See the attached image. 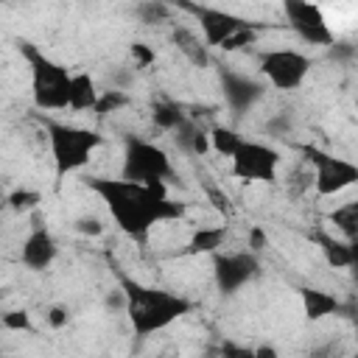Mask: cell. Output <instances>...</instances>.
Instances as JSON below:
<instances>
[{"label":"cell","instance_id":"7c38bea8","mask_svg":"<svg viewBox=\"0 0 358 358\" xmlns=\"http://www.w3.org/2000/svg\"><path fill=\"white\" fill-rule=\"evenodd\" d=\"M221 90H224L227 106L235 115L249 112L268 92L263 78H255V76H246V73H235V70H221Z\"/></svg>","mask_w":358,"mask_h":358},{"label":"cell","instance_id":"8992f818","mask_svg":"<svg viewBox=\"0 0 358 358\" xmlns=\"http://www.w3.org/2000/svg\"><path fill=\"white\" fill-rule=\"evenodd\" d=\"M302 154L310 165V187L316 190V196H338L358 182V165L352 159L322 151L319 145H302Z\"/></svg>","mask_w":358,"mask_h":358},{"label":"cell","instance_id":"4316f807","mask_svg":"<svg viewBox=\"0 0 358 358\" xmlns=\"http://www.w3.org/2000/svg\"><path fill=\"white\" fill-rule=\"evenodd\" d=\"M131 59H134V67L143 70V67H151V64H154L157 53H154L145 42H131Z\"/></svg>","mask_w":358,"mask_h":358},{"label":"cell","instance_id":"4fadbf2b","mask_svg":"<svg viewBox=\"0 0 358 358\" xmlns=\"http://www.w3.org/2000/svg\"><path fill=\"white\" fill-rule=\"evenodd\" d=\"M56 255H59V243H56L53 232H50L48 227H42V224H36V227L25 235V241H22V246H20V260H22V266L31 268V271H45V268H50L53 260H56Z\"/></svg>","mask_w":358,"mask_h":358},{"label":"cell","instance_id":"4dcf8cb0","mask_svg":"<svg viewBox=\"0 0 358 358\" xmlns=\"http://www.w3.org/2000/svg\"><path fill=\"white\" fill-rule=\"evenodd\" d=\"M266 243H268V238H266V232L260 229V227H252L249 229V235H246V252H252V255H257V252H263L266 249Z\"/></svg>","mask_w":358,"mask_h":358},{"label":"cell","instance_id":"2e32d148","mask_svg":"<svg viewBox=\"0 0 358 358\" xmlns=\"http://www.w3.org/2000/svg\"><path fill=\"white\" fill-rule=\"evenodd\" d=\"M98 95H101V90L95 87V78L90 73H73L67 109H73V112H92L95 103H98Z\"/></svg>","mask_w":358,"mask_h":358},{"label":"cell","instance_id":"277c9868","mask_svg":"<svg viewBox=\"0 0 358 358\" xmlns=\"http://www.w3.org/2000/svg\"><path fill=\"white\" fill-rule=\"evenodd\" d=\"M45 134H48V145H50L56 182H62L64 176L90 165L92 154L103 145V134L98 129L59 123V120H45Z\"/></svg>","mask_w":358,"mask_h":358},{"label":"cell","instance_id":"3957f363","mask_svg":"<svg viewBox=\"0 0 358 358\" xmlns=\"http://www.w3.org/2000/svg\"><path fill=\"white\" fill-rule=\"evenodd\" d=\"M20 53L28 64L31 73V98L34 106L42 112H62L67 109V98H70V78L73 73L59 64L56 59H50L48 53H42L34 42L20 39Z\"/></svg>","mask_w":358,"mask_h":358},{"label":"cell","instance_id":"52a82bcc","mask_svg":"<svg viewBox=\"0 0 358 358\" xmlns=\"http://www.w3.org/2000/svg\"><path fill=\"white\" fill-rule=\"evenodd\" d=\"M310 67H313L310 56L296 48H271V50H263L257 59L260 78L266 81V87H274L280 92L299 90Z\"/></svg>","mask_w":358,"mask_h":358},{"label":"cell","instance_id":"e0dca14e","mask_svg":"<svg viewBox=\"0 0 358 358\" xmlns=\"http://www.w3.org/2000/svg\"><path fill=\"white\" fill-rule=\"evenodd\" d=\"M310 238L319 243L327 266H333V268H350L355 263V249H352L350 241H338V238H333V235H327L322 229H316Z\"/></svg>","mask_w":358,"mask_h":358},{"label":"cell","instance_id":"ac0fdd59","mask_svg":"<svg viewBox=\"0 0 358 358\" xmlns=\"http://www.w3.org/2000/svg\"><path fill=\"white\" fill-rule=\"evenodd\" d=\"M227 241V224H213V227H199L193 229V235L187 238V246H185V255H215L221 252Z\"/></svg>","mask_w":358,"mask_h":358},{"label":"cell","instance_id":"d590c367","mask_svg":"<svg viewBox=\"0 0 358 358\" xmlns=\"http://www.w3.org/2000/svg\"><path fill=\"white\" fill-rule=\"evenodd\" d=\"M0 358H3V355H0Z\"/></svg>","mask_w":358,"mask_h":358},{"label":"cell","instance_id":"83f0119b","mask_svg":"<svg viewBox=\"0 0 358 358\" xmlns=\"http://www.w3.org/2000/svg\"><path fill=\"white\" fill-rule=\"evenodd\" d=\"M218 358H255V350L238 341H224L218 347Z\"/></svg>","mask_w":358,"mask_h":358},{"label":"cell","instance_id":"5b68a950","mask_svg":"<svg viewBox=\"0 0 358 358\" xmlns=\"http://www.w3.org/2000/svg\"><path fill=\"white\" fill-rule=\"evenodd\" d=\"M171 173H173V165L162 145L140 140V137H126L120 179L137 182V185H165Z\"/></svg>","mask_w":358,"mask_h":358},{"label":"cell","instance_id":"484cf974","mask_svg":"<svg viewBox=\"0 0 358 358\" xmlns=\"http://www.w3.org/2000/svg\"><path fill=\"white\" fill-rule=\"evenodd\" d=\"M257 25L255 22H246L241 31H235L224 45H221V50H241V48H246V45H255L257 42Z\"/></svg>","mask_w":358,"mask_h":358},{"label":"cell","instance_id":"d6a6232c","mask_svg":"<svg viewBox=\"0 0 358 358\" xmlns=\"http://www.w3.org/2000/svg\"><path fill=\"white\" fill-rule=\"evenodd\" d=\"M266 129H268L274 137H282V134H288V129H291V120H288V117H271Z\"/></svg>","mask_w":358,"mask_h":358},{"label":"cell","instance_id":"5bb4252c","mask_svg":"<svg viewBox=\"0 0 358 358\" xmlns=\"http://www.w3.org/2000/svg\"><path fill=\"white\" fill-rule=\"evenodd\" d=\"M299 302H302V313L308 322H322L333 313L341 310V299L333 291L324 288H313V285H302L299 288Z\"/></svg>","mask_w":358,"mask_h":358},{"label":"cell","instance_id":"836d02e7","mask_svg":"<svg viewBox=\"0 0 358 358\" xmlns=\"http://www.w3.org/2000/svg\"><path fill=\"white\" fill-rule=\"evenodd\" d=\"M252 350H255V358H280V350L274 344H257Z\"/></svg>","mask_w":358,"mask_h":358},{"label":"cell","instance_id":"9a60e30c","mask_svg":"<svg viewBox=\"0 0 358 358\" xmlns=\"http://www.w3.org/2000/svg\"><path fill=\"white\" fill-rule=\"evenodd\" d=\"M171 39H173V45L179 48V53L193 64V67H210V48L204 45V39L193 31V28H187V25H173V31H171Z\"/></svg>","mask_w":358,"mask_h":358},{"label":"cell","instance_id":"e575fe53","mask_svg":"<svg viewBox=\"0 0 358 358\" xmlns=\"http://www.w3.org/2000/svg\"><path fill=\"white\" fill-rule=\"evenodd\" d=\"M3 201H6V190L0 187V207H3Z\"/></svg>","mask_w":358,"mask_h":358},{"label":"cell","instance_id":"ba28073f","mask_svg":"<svg viewBox=\"0 0 358 358\" xmlns=\"http://www.w3.org/2000/svg\"><path fill=\"white\" fill-rule=\"evenodd\" d=\"M229 162H232V176L249 185V182H274L282 157L274 145L243 137L235 154L229 157Z\"/></svg>","mask_w":358,"mask_h":358},{"label":"cell","instance_id":"d4e9b609","mask_svg":"<svg viewBox=\"0 0 358 358\" xmlns=\"http://www.w3.org/2000/svg\"><path fill=\"white\" fill-rule=\"evenodd\" d=\"M0 327L3 330H11V333H31L34 330V322H31V313L28 310L14 308V310H6L0 316Z\"/></svg>","mask_w":358,"mask_h":358},{"label":"cell","instance_id":"8fae6325","mask_svg":"<svg viewBox=\"0 0 358 358\" xmlns=\"http://www.w3.org/2000/svg\"><path fill=\"white\" fill-rule=\"evenodd\" d=\"M182 11L193 14L201 25V39L207 48H221L235 31H241L249 20L232 14V11H224V8H210V6H196V3H179Z\"/></svg>","mask_w":358,"mask_h":358},{"label":"cell","instance_id":"44dd1931","mask_svg":"<svg viewBox=\"0 0 358 358\" xmlns=\"http://www.w3.org/2000/svg\"><path fill=\"white\" fill-rule=\"evenodd\" d=\"M3 204L11 213H17V215H28V213H34L42 204V193L39 190H31V187H17V190L6 193V201Z\"/></svg>","mask_w":358,"mask_h":358},{"label":"cell","instance_id":"d6986e66","mask_svg":"<svg viewBox=\"0 0 358 358\" xmlns=\"http://www.w3.org/2000/svg\"><path fill=\"white\" fill-rule=\"evenodd\" d=\"M327 221H333L336 229L344 235V241L352 243V238H355V232H358V201L352 199V201L338 204V207L327 215Z\"/></svg>","mask_w":358,"mask_h":358},{"label":"cell","instance_id":"9c48e42d","mask_svg":"<svg viewBox=\"0 0 358 358\" xmlns=\"http://www.w3.org/2000/svg\"><path fill=\"white\" fill-rule=\"evenodd\" d=\"M260 274V257L252 252H215L213 255V280L224 296L238 294Z\"/></svg>","mask_w":358,"mask_h":358},{"label":"cell","instance_id":"30bf717a","mask_svg":"<svg viewBox=\"0 0 358 358\" xmlns=\"http://www.w3.org/2000/svg\"><path fill=\"white\" fill-rule=\"evenodd\" d=\"M282 14H285V22L288 28L305 42V45H319V48H327L336 42L324 14L319 6L313 3H305V0H285L282 3Z\"/></svg>","mask_w":358,"mask_h":358},{"label":"cell","instance_id":"7a4b0ae2","mask_svg":"<svg viewBox=\"0 0 358 358\" xmlns=\"http://www.w3.org/2000/svg\"><path fill=\"white\" fill-rule=\"evenodd\" d=\"M117 282L123 291V313L131 324V333L137 338H148L165 327H171L173 322H179L182 316L193 313V302L182 294H173L168 288H157V285H145L123 271H117Z\"/></svg>","mask_w":358,"mask_h":358},{"label":"cell","instance_id":"cb8c5ba5","mask_svg":"<svg viewBox=\"0 0 358 358\" xmlns=\"http://www.w3.org/2000/svg\"><path fill=\"white\" fill-rule=\"evenodd\" d=\"M126 103H129V95H126L123 90H117V87H115V90H106V92H101V95H98V103H95V109H92V112H95L98 117H106L109 112H117V109H120V106H126Z\"/></svg>","mask_w":358,"mask_h":358},{"label":"cell","instance_id":"f1b7e54d","mask_svg":"<svg viewBox=\"0 0 358 358\" xmlns=\"http://www.w3.org/2000/svg\"><path fill=\"white\" fill-rule=\"evenodd\" d=\"M45 319H48V324H50L53 330H62V327H67V322H70V310H67V305H50L48 313H45Z\"/></svg>","mask_w":358,"mask_h":358},{"label":"cell","instance_id":"7402d4cb","mask_svg":"<svg viewBox=\"0 0 358 358\" xmlns=\"http://www.w3.org/2000/svg\"><path fill=\"white\" fill-rule=\"evenodd\" d=\"M151 120H154L159 129L173 131V129L185 120V112H182V106L173 103V101H157V103L151 106Z\"/></svg>","mask_w":358,"mask_h":358},{"label":"cell","instance_id":"603a6c76","mask_svg":"<svg viewBox=\"0 0 358 358\" xmlns=\"http://www.w3.org/2000/svg\"><path fill=\"white\" fill-rule=\"evenodd\" d=\"M173 14V8L162 0H145V3H137L134 6V17L143 22V25H159V22H168Z\"/></svg>","mask_w":358,"mask_h":358},{"label":"cell","instance_id":"6da1fadb","mask_svg":"<svg viewBox=\"0 0 358 358\" xmlns=\"http://www.w3.org/2000/svg\"><path fill=\"white\" fill-rule=\"evenodd\" d=\"M87 187L106 204L115 227L137 243H145L157 224L179 221L187 215V207L173 201L165 185H137L120 176H90Z\"/></svg>","mask_w":358,"mask_h":358},{"label":"cell","instance_id":"ffe728a7","mask_svg":"<svg viewBox=\"0 0 358 358\" xmlns=\"http://www.w3.org/2000/svg\"><path fill=\"white\" fill-rule=\"evenodd\" d=\"M207 140H210V148L218 154V157H232L235 154V148L241 145V134L235 131V129H229V126H221V123H215L210 131H207Z\"/></svg>","mask_w":358,"mask_h":358},{"label":"cell","instance_id":"f546056e","mask_svg":"<svg viewBox=\"0 0 358 358\" xmlns=\"http://www.w3.org/2000/svg\"><path fill=\"white\" fill-rule=\"evenodd\" d=\"M207 199L213 201V207H215L218 213H224V215H229V213H232V204H229L227 193H224V190H218L215 185H207Z\"/></svg>","mask_w":358,"mask_h":358},{"label":"cell","instance_id":"1f68e13d","mask_svg":"<svg viewBox=\"0 0 358 358\" xmlns=\"http://www.w3.org/2000/svg\"><path fill=\"white\" fill-rule=\"evenodd\" d=\"M76 232L95 238V235H101V232H103V224H101L98 218H90V215H84V218H78V221H76Z\"/></svg>","mask_w":358,"mask_h":358}]
</instances>
